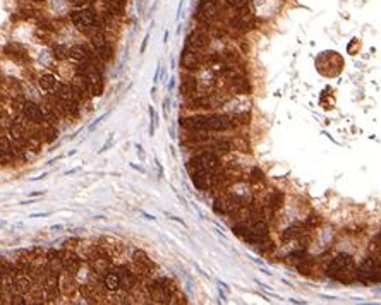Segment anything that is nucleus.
<instances>
[{
	"instance_id": "34",
	"label": "nucleus",
	"mask_w": 381,
	"mask_h": 305,
	"mask_svg": "<svg viewBox=\"0 0 381 305\" xmlns=\"http://www.w3.org/2000/svg\"><path fill=\"white\" fill-rule=\"evenodd\" d=\"M136 149H138V154H139V160L141 161H145V151H143V148H141V144H136Z\"/></svg>"
},
{
	"instance_id": "28",
	"label": "nucleus",
	"mask_w": 381,
	"mask_h": 305,
	"mask_svg": "<svg viewBox=\"0 0 381 305\" xmlns=\"http://www.w3.org/2000/svg\"><path fill=\"white\" fill-rule=\"evenodd\" d=\"M283 203V194L280 192V190H275V192L272 194V197H270V204H272L273 209H278L280 206H282Z\"/></svg>"
},
{
	"instance_id": "9",
	"label": "nucleus",
	"mask_w": 381,
	"mask_h": 305,
	"mask_svg": "<svg viewBox=\"0 0 381 305\" xmlns=\"http://www.w3.org/2000/svg\"><path fill=\"white\" fill-rule=\"evenodd\" d=\"M90 43H91V48H93V53L96 55L100 60H110V57H112V48H110L109 40H107L105 34H103L102 31L91 34Z\"/></svg>"
},
{
	"instance_id": "21",
	"label": "nucleus",
	"mask_w": 381,
	"mask_h": 305,
	"mask_svg": "<svg viewBox=\"0 0 381 305\" xmlns=\"http://www.w3.org/2000/svg\"><path fill=\"white\" fill-rule=\"evenodd\" d=\"M189 173H191V178H193V184L200 190H206L211 187V175L213 173L204 170H194V171H189Z\"/></svg>"
},
{
	"instance_id": "6",
	"label": "nucleus",
	"mask_w": 381,
	"mask_h": 305,
	"mask_svg": "<svg viewBox=\"0 0 381 305\" xmlns=\"http://www.w3.org/2000/svg\"><path fill=\"white\" fill-rule=\"evenodd\" d=\"M220 167V160H218L217 154L213 152H201V154H196L194 158H191L189 161L187 168L189 171H194V170H204V171H210V173H215Z\"/></svg>"
},
{
	"instance_id": "38",
	"label": "nucleus",
	"mask_w": 381,
	"mask_h": 305,
	"mask_svg": "<svg viewBox=\"0 0 381 305\" xmlns=\"http://www.w3.org/2000/svg\"><path fill=\"white\" fill-rule=\"evenodd\" d=\"M148 40H149V34H146L145 41H143V45H141V53H145V50H146V45H148Z\"/></svg>"
},
{
	"instance_id": "15",
	"label": "nucleus",
	"mask_w": 381,
	"mask_h": 305,
	"mask_svg": "<svg viewBox=\"0 0 381 305\" xmlns=\"http://www.w3.org/2000/svg\"><path fill=\"white\" fill-rule=\"evenodd\" d=\"M208 43H210V38H208V34L204 33L203 29H194L185 38V48H189V50L200 51L203 48H206Z\"/></svg>"
},
{
	"instance_id": "16",
	"label": "nucleus",
	"mask_w": 381,
	"mask_h": 305,
	"mask_svg": "<svg viewBox=\"0 0 381 305\" xmlns=\"http://www.w3.org/2000/svg\"><path fill=\"white\" fill-rule=\"evenodd\" d=\"M38 86H40V89L43 91V93H47V95H57V91L60 89L62 83L55 74L45 72V74H41L40 79H38Z\"/></svg>"
},
{
	"instance_id": "26",
	"label": "nucleus",
	"mask_w": 381,
	"mask_h": 305,
	"mask_svg": "<svg viewBox=\"0 0 381 305\" xmlns=\"http://www.w3.org/2000/svg\"><path fill=\"white\" fill-rule=\"evenodd\" d=\"M54 57L57 58V60H66V58H69V48H66L64 45H55L54 47Z\"/></svg>"
},
{
	"instance_id": "10",
	"label": "nucleus",
	"mask_w": 381,
	"mask_h": 305,
	"mask_svg": "<svg viewBox=\"0 0 381 305\" xmlns=\"http://www.w3.org/2000/svg\"><path fill=\"white\" fill-rule=\"evenodd\" d=\"M21 113L29 120V122H35V124H45V122H47L43 106L31 102V100H24V102L21 103Z\"/></svg>"
},
{
	"instance_id": "3",
	"label": "nucleus",
	"mask_w": 381,
	"mask_h": 305,
	"mask_svg": "<svg viewBox=\"0 0 381 305\" xmlns=\"http://www.w3.org/2000/svg\"><path fill=\"white\" fill-rule=\"evenodd\" d=\"M71 21L79 31L90 34V36L93 33L102 31V22H100V19L94 16V12L91 9H77V11H74L73 16H71Z\"/></svg>"
},
{
	"instance_id": "18",
	"label": "nucleus",
	"mask_w": 381,
	"mask_h": 305,
	"mask_svg": "<svg viewBox=\"0 0 381 305\" xmlns=\"http://www.w3.org/2000/svg\"><path fill=\"white\" fill-rule=\"evenodd\" d=\"M94 57H96V55H94L93 51L88 50L86 45H73V47L69 48V58L77 64L91 62Z\"/></svg>"
},
{
	"instance_id": "12",
	"label": "nucleus",
	"mask_w": 381,
	"mask_h": 305,
	"mask_svg": "<svg viewBox=\"0 0 381 305\" xmlns=\"http://www.w3.org/2000/svg\"><path fill=\"white\" fill-rule=\"evenodd\" d=\"M60 259H62V266H64V271L71 272V274L76 276L81 264H83V259H81L74 251H69V249H62Z\"/></svg>"
},
{
	"instance_id": "17",
	"label": "nucleus",
	"mask_w": 381,
	"mask_h": 305,
	"mask_svg": "<svg viewBox=\"0 0 381 305\" xmlns=\"http://www.w3.org/2000/svg\"><path fill=\"white\" fill-rule=\"evenodd\" d=\"M181 125L187 131H204L208 132V115H191V117H182Z\"/></svg>"
},
{
	"instance_id": "20",
	"label": "nucleus",
	"mask_w": 381,
	"mask_h": 305,
	"mask_svg": "<svg viewBox=\"0 0 381 305\" xmlns=\"http://www.w3.org/2000/svg\"><path fill=\"white\" fill-rule=\"evenodd\" d=\"M47 269L54 272V274H57V276L64 271L60 251H57V249H47Z\"/></svg>"
},
{
	"instance_id": "1",
	"label": "nucleus",
	"mask_w": 381,
	"mask_h": 305,
	"mask_svg": "<svg viewBox=\"0 0 381 305\" xmlns=\"http://www.w3.org/2000/svg\"><path fill=\"white\" fill-rule=\"evenodd\" d=\"M328 276L342 281V283H350L356 278V266H354L352 255L338 254L333 261L330 262L327 269Z\"/></svg>"
},
{
	"instance_id": "11",
	"label": "nucleus",
	"mask_w": 381,
	"mask_h": 305,
	"mask_svg": "<svg viewBox=\"0 0 381 305\" xmlns=\"http://www.w3.org/2000/svg\"><path fill=\"white\" fill-rule=\"evenodd\" d=\"M240 206H242V201H240L239 197L229 194V196H223V197H220V199H217V203H215V211H217V213H223V215H236L237 211L240 209Z\"/></svg>"
},
{
	"instance_id": "27",
	"label": "nucleus",
	"mask_w": 381,
	"mask_h": 305,
	"mask_svg": "<svg viewBox=\"0 0 381 305\" xmlns=\"http://www.w3.org/2000/svg\"><path fill=\"white\" fill-rule=\"evenodd\" d=\"M213 149H217V151H221V152H227L230 151V142L227 141V139H217V141H213Z\"/></svg>"
},
{
	"instance_id": "40",
	"label": "nucleus",
	"mask_w": 381,
	"mask_h": 305,
	"mask_svg": "<svg viewBox=\"0 0 381 305\" xmlns=\"http://www.w3.org/2000/svg\"><path fill=\"white\" fill-rule=\"evenodd\" d=\"M36 196H41V192H31V197H36Z\"/></svg>"
},
{
	"instance_id": "25",
	"label": "nucleus",
	"mask_w": 381,
	"mask_h": 305,
	"mask_svg": "<svg viewBox=\"0 0 381 305\" xmlns=\"http://www.w3.org/2000/svg\"><path fill=\"white\" fill-rule=\"evenodd\" d=\"M225 2L232 9H236L237 12L249 11V7H251V0H225Z\"/></svg>"
},
{
	"instance_id": "32",
	"label": "nucleus",
	"mask_w": 381,
	"mask_h": 305,
	"mask_svg": "<svg viewBox=\"0 0 381 305\" xmlns=\"http://www.w3.org/2000/svg\"><path fill=\"white\" fill-rule=\"evenodd\" d=\"M107 115H109V113H103V115H100V117H98V119L94 120L93 124H90V127H88V132H93V131H94V129L98 127V125H100V124H102L103 120H105V119H107Z\"/></svg>"
},
{
	"instance_id": "31",
	"label": "nucleus",
	"mask_w": 381,
	"mask_h": 305,
	"mask_svg": "<svg viewBox=\"0 0 381 305\" xmlns=\"http://www.w3.org/2000/svg\"><path fill=\"white\" fill-rule=\"evenodd\" d=\"M297 230H299V226H290V228H287L283 232V240H290L292 237H295L297 235Z\"/></svg>"
},
{
	"instance_id": "35",
	"label": "nucleus",
	"mask_w": 381,
	"mask_h": 305,
	"mask_svg": "<svg viewBox=\"0 0 381 305\" xmlns=\"http://www.w3.org/2000/svg\"><path fill=\"white\" fill-rule=\"evenodd\" d=\"M50 213H33V215H29L28 218H45V216H48Z\"/></svg>"
},
{
	"instance_id": "29",
	"label": "nucleus",
	"mask_w": 381,
	"mask_h": 305,
	"mask_svg": "<svg viewBox=\"0 0 381 305\" xmlns=\"http://www.w3.org/2000/svg\"><path fill=\"white\" fill-rule=\"evenodd\" d=\"M79 242H81V238H69V240H66V242H64V249H69V251L76 252Z\"/></svg>"
},
{
	"instance_id": "24",
	"label": "nucleus",
	"mask_w": 381,
	"mask_h": 305,
	"mask_svg": "<svg viewBox=\"0 0 381 305\" xmlns=\"http://www.w3.org/2000/svg\"><path fill=\"white\" fill-rule=\"evenodd\" d=\"M196 87H198L196 81L191 79V77H187V79H184V83H182L181 91H182V95L184 96H193L194 93H196Z\"/></svg>"
},
{
	"instance_id": "33",
	"label": "nucleus",
	"mask_w": 381,
	"mask_h": 305,
	"mask_svg": "<svg viewBox=\"0 0 381 305\" xmlns=\"http://www.w3.org/2000/svg\"><path fill=\"white\" fill-rule=\"evenodd\" d=\"M112 142H113V134H110V137H109V139H107V142H105V144H103V146H102V149H100V151H98V152H105V151H107V149H109V148H110V146H112Z\"/></svg>"
},
{
	"instance_id": "30",
	"label": "nucleus",
	"mask_w": 381,
	"mask_h": 305,
	"mask_svg": "<svg viewBox=\"0 0 381 305\" xmlns=\"http://www.w3.org/2000/svg\"><path fill=\"white\" fill-rule=\"evenodd\" d=\"M149 120H151V124H149V136L155 134V127H156V113H155V108H149Z\"/></svg>"
},
{
	"instance_id": "8",
	"label": "nucleus",
	"mask_w": 381,
	"mask_h": 305,
	"mask_svg": "<svg viewBox=\"0 0 381 305\" xmlns=\"http://www.w3.org/2000/svg\"><path fill=\"white\" fill-rule=\"evenodd\" d=\"M79 287L81 285L77 283L76 276L71 274L67 271H62L58 274V288H60V295L67 300H73L77 293H79Z\"/></svg>"
},
{
	"instance_id": "39",
	"label": "nucleus",
	"mask_w": 381,
	"mask_h": 305,
	"mask_svg": "<svg viewBox=\"0 0 381 305\" xmlns=\"http://www.w3.org/2000/svg\"><path fill=\"white\" fill-rule=\"evenodd\" d=\"M47 177V173H41L40 177H35V178H31V182H38V180H43V178Z\"/></svg>"
},
{
	"instance_id": "4",
	"label": "nucleus",
	"mask_w": 381,
	"mask_h": 305,
	"mask_svg": "<svg viewBox=\"0 0 381 305\" xmlns=\"http://www.w3.org/2000/svg\"><path fill=\"white\" fill-rule=\"evenodd\" d=\"M356 278L363 283L381 281V257H367L356 268Z\"/></svg>"
},
{
	"instance_id": "37",
	"label": "nucleus",
	"mask_w": 381,
	"mask_h": 305,
	"mask_svg": "<svg viewBox=\"0 0 381 305\" xmlns=\"http://www.w3.org/2000/svg\"><path fill=\"white\" fill-rule=\"evenodd\" d=\"M81 170V167H76V168H71V170H67L66 171V175L69 177V175H74V173H77V171Z\"/></svg>"
},
{
	"instance_id": "2",
	"label": "nucleus",
	"mask_w": 381,
	"mask_h": 305,
	"mask_svg": "<svg viewBox=\"0 0 381 305\" xmlns=\"http://www.w3.org/2000/svg\"><path fill=\"white\" fill-rule=\"evenodd\" d=\"M146 288H148L153 304H172L175 293H177V288L168 278H158V280L151 281Z\"/></svg>"
},
{
	"instance_id": "5",
	"label": "nucleus",
	"mask_w": 381,
	"mask_h": 305,
	"mask_svg": "<svg viewBox=\"0 0 381 305\" xmlns=\"http://www.w3.org/2000/svg\"><path fill=\"white\" fill-rule=\"evenodd\" d=\"M132 271L136 272V276L139 280H146L153 274V269H155V262L146 255L145 251H134L132 252Z\"/></svg>"
},
{
	"instance_id": "19",
	"label": "nucleus",
	"mask_w": 381,
	"mask_h": 305,
	"mask_svg": "<svg viewBox=\"0 0 381 305\" xmlns=\"http://www.w3.org/2000/svg\"><path fill=\"white\" fill-rule=\"evenodd\" d=\"M232 119L229 115H220V113H213V115H208V129L210 131H227V129L232 127Z\"/></svg>"
},
{
	"instance_id": "22",
	"label": "nucleus",
	"mask_w": 381,
	"mask_h": 305,
	"mask_svg": "<svg viewBox=\"0 0 381 305\" xmlns=\"http://www.w3.org/2000/svg\"><path fill=\"white\" fill-rule=\"evenodd\" d=\"M181 62L185 69H198L201 64V57L196 50H189V48H185L184 53H182Z\"/></svg>"
},
{
	"instance_id": "7",
	"label": "nucleus",
	"mask_w": 381,
	"mask_h": 305,
	"mask_svg": "<svg viewBox=\"0 0 381 305\" xmlns=\"http://www.w3.org/2000/svg\"><path fill=\"white\" fill-rule=\"evenodd\" d=\"M43 291H45V304H58V298L60 295V288H58V276L54 274L52 271H45L43 276Z\"/></svg>"
},
{
	"instance_id": "23",
	"label": "nucleus",
	"mask_w": 381,
	"mask_h": 305,
	"mask_svg": "<svg viewBox=\"0 0 381 305\" xmlns=\"http://www.w3.org/2000/svg\"><path fill=\"white\" fill-rule=\"evenodd\" d=\"M28 304H45V291L41 283H33L31 290L26 293V305Z\"/></svg>"
},
{
	"instance_id": "36",
	"label": "nucleus",
	"mask_w": 381,
	"mask_h": 305,
	"mask_svg": "<svg viewBox=\"0 0 381 305\" xmlns=\"http://www.w3.org/2000/svg\"><path fill=\"white\" fill-rule=\"evenodd\" d=\"M60 230H64V225H52L50 226V232H60Z\"/></svg>"
},
{
	"instance_id": "14",
	"label": "nucleus",
	"mask_w": 381,
	"mask_h": 305,
	"mask_svg": "<svg viewBox=\"0 0 381 305\" xmlns=\"http://www.w3.org/2000/svg\"><path fill=\"white\" fill-rule=\"evenodd\" d=\"M7 136L12 141V144H14L18 149H22L28 146V134H26V129L22 127V124H19L16 120L7 127Z\"/></svg>"
},
{
	"instance_id": "13",
	"label": "nucleus",
	"mask_w": 381,
	"mask_h": 305,
	"mask_svg": "<svg viewBox=\"0 0 381 305\" xmlns=\"http://www.w3.org/2000/svg\"><path fill=\"white\" fill-rule=\"evenodd\" d=\"M218 4L215 0H201L198 5V19H201L203 22H213L218 17Z\"/></svg>"
}]
</instances>
